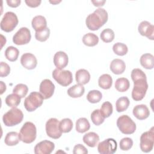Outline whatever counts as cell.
Returning <instances> with one entry per match:
<instances>
[{"label":"cell","instance_id":"cell-35","mask_svg":"<svg viewBox=\"0 0 154 154\" xmlns=\"http://www.w3.org/2000/svg\"><path fill=\"white\" fill-rule=\"evenodd\" d=\"M100 37L103 42L105 43H109L114 40L115 34L111 29L106 28L101 32Z\"/></svg>","mask_w":154,"mask_h":154},{"label":"cell","instance_id":"cell-7","mask_svg":"<svg viewBox=\"0 0 154 154\" xmlns=\"http://www.w3.org/2000/svg\"><path fill=\"white\" fill-rule=\"evenodd\" d=\"M18 22L16 14L13 12L8 11L5 13L1 21V28L5 32H11L16 28Z\"/></svg>","mask_w":154,"mask_h":154},{"label":"cell","instance_id":"cell-18","mask_svg":"<svg viewBox=\"0 0 154 154\" xmlns=\"http://www.w3.org/2000/svg\"><path fill=\"white\" fill-rule=\"evenodd\" d=\"M134 116L138 120H142L147 119L150 115L149 108L146 105L141 104L136 105L132 111Z\"/></svg>","mask_w":154,"mask_h":154},{"label":"cell","instance_id":"cell-47","mask_svg":"<svg viewBox=\"0 0 154 154\" xmlns=\"http://www.w3.org/2000/svg\"><path fill=\"white\" fill-rule=\"evenodd\" d=\"M105 2V1H91V2L94 4V6L96 7L103 6Z\"/></svg>","mask_w":154,"mask_h":154},{"label":"cell","instance_id":"cell-42","mask_svg":"<svg viewBox=\"0 0 154 154\" xmlns=\"http://www.w3.org/2000/svg\"><path fill=\"white\" fill-rule=\"evenodd\" d=\"M133 145V141L131 138L125 137L122 138L120 141V148L122 150H129Z\"/></svg>","mask_w":154,"mask_h":154},{"label":"cell","instance_id":"cell-21","mask_svg":"<svg viewBox=\"0 0 154 154\" xmlns=\"http://www.w3.org/2000/svg\"><path fill=\"white\" fill-rule=\"evenodd\" d=\"M82 139L84 143H85L88 146L94 147L96 146L99 141V137L96 133L90 132L85 134Z\"/></svg>","mask_w":154,"mask_h":154},{"label":"cell","instance_id":"cell-4","mask_svg":"<svg viewBox=\"0 0 154 154\" xmlns=\"http://www.w3.org/2000/svg\"><path fill=\"white\" fill-rule=\"evenodd\" d=\"M117 126L120 132L124 134H132L136 130L135 122L127 115H122L118 118Z\"/></svg>","mask_w":154,"mask_h":154},{"label":"cell","instance_id":"cell-16","mask_svg":"<svg viewBox=\"0 0 154 154\" xmlns=\"http://www.w3.org/2000/svg\"><path fill=\"white\" fill-rule=\"evenodd\" d=\"M20 63L23 67L28 70L35 68L37 64V60L35 55L31 53H25L20 58Z\"/></svg>","mask_w":154,"mask_h":154},{"label":"cell","instance_id":"cell-11","mask_svg":"<svg viewBox=\"0 0 154 154\" xmlns=\"http://www.w3.org/2000/svg\"><path fill=\"white\" fill-rule=\"evenodd\" d=\"M31 38L30 30L26 27H22L13 35V42L17 45H23L28 43Z\"/></svg>","mask_w":154,"mask_h":154},{"label":"cell","instance_id":"cell-38","mask_svg":"<svg viewBox=\"0 0 154 154\" xmlns=\"http://www.w3.org/2000/svg\"><path fill=\"white\" fill-rule=\"evenodd\" d=\"M28 88L27 85L23 84H19L16 85L13 90V93L18 95L20 98L24 97L28 93Z\"/></svg>","mask_w":154,"mask_h":154},{"label":"cell","instance_id":"cell-8","mask_svg":"<svg viewBox=\"0 0 154 154\" xmlns=\"http://www.w3.org/2000/svg\"><path fill=\"white\" fill-rule=\"evenodd\" d=\"M154 130L152 127L149 131L143 133L140 137V149L145 153L150 152L153 147Z\"/></svg>","mask_w":154,"mask_h":154},{"label":"cell","instance_id":"cell-17","mask_svg":"<svg viewBox=\"0 0 154 154\" xmlns=\"http://www.w3.org/2000/svg\"><path fill=\"white\" fill-rule=\"evenodd\" d=\"M69 58L67 55L63 51L56 52L54 57V63L57 69L62 70L68 64Z\"/></svg>","mask_w":154,"mask_h":154},{"label":"cell","instance_id":"cell-27","mask_svg":"<svg viewBox=\"0 0 154 154\" xmlns=\"http://www.w3.org/2000/svg\"><path fill=\"white\" fill-rule=\"evenodd\" d=\"M19 135L16 132H10L5 137L4 142L8 146H13L17 144L20 141Z\"/></svg>","mask_w":154,"mask_h":154},{"label":"cell","instance_id":"cell-44","mask_svg":"<svg viewBox=\"0 0 154 154\" xmlns=\"http://www.w3.org/2000/svg\"><path fill=\"white\" fill-rule=\"evenodd\" d=\"M73 153L74 154H86L88 153V150L85 146L81 144H78L74 146Z\"/></svg>","mask_w":154,"mask_h":154},{"label":"cell","instance_id":"cell-41","mask_svg":"<svg viewBox=\"0 0 154 154\" xmlns=\"http://www.w3.org/2000/svg\"><path fill=\"white\" fill-rule=\"evenodd\" d=\"M131 76L134 82L141 79H147L144 72L140 69H133L131 72Z\"/></svg>","mask_w":154,"mask_h":154},{"label":"cell","instance_id":"cell-34","mask_svg":"<svg viewBox=\"0 0 154 154\" xmlns=\"http://www.w3.org/2000/svg\"><path fill=\"white\" fill-rule=\"evenodd\" d=\"M59 128L60 131L63 133L69 132L73 128V122L69 118L64 119L60 122Z\"/></svg>","mask_w":154,"mask_h":154},{"label":"cell","instance_id":"cell-25","mask_svg":"<svg viewBox=\"0 0 154 154\" xmlns=\"http://www.w3.org/2000/svg\"><path fill=\"white\" fill-rule=\"evenodd\" d=\"M98 84L99 87L103 89H109L112 84V77L109 74L102 75L98 79Z\"/></svg>","mask_w":154,"mask_h":154},{"label":"cell","instance_id":"cell-1","mask_svg":"<svg viewBox=\"0 0 154 154\" xmlns=\"http://www.w3.org/2000/svg\"><path fill=\"white\" fill-rule=\"evenodd\" d=\"M108 17L107 11L103 8H99L88 15L85 20L86 25L90 30H97L107 22Z\"/></svg>","mask_w":154,"mask_h":154},{"label":"cell","instance_id":"cell-28","mask_svg":"<svg viewBox=\"0 0 154 154\" xmlns=\"http://www.w3.org/2000/svg\"><path fill=\"white\" fill-rule=\"evenodd\" d=\"M82 42L87 46H94L98 43L99 37L93 33L88 32L83 36Z\"/></svg>","mask_w":154,"mask_h":154},{"label":"cell","instance_id":"cell-48","mask_svg":"<svg viewBox=\"0 0 154 154\" xmlns=\"http://www.w3.org/2000/svg\"><path fill=\"white\" fill-rule=\"evenodd\" d=\"M1 82V94H2L6 90V85L3 82V81H0Z\"/></svg>","mask_w":154,"mask_h":154},{"label":"cell","instance_id":"cell-33","mask_svg":"<svg viewBox=\"0 0 154 154\" xmlns=\"http://www.w3.org/2000/svg\"><path fill=\"white\" fill-rule=\"evenodd\" d=\"M102 94L101 92L96 90L90 91L87 95V99L88 101L92 103H96L99 102L102 99Z\"/></svg>","mask_w":154,"mask_h":154},{"label":"cell","instance_id":"cell-12","mask_svg":"<svg viewBox=\"0 0 154 154\" xmlns=\"http://www.w3.org/2000/svg\"><path fill=\"white\" fill-rule=\"evenodd\" d=\"M117 149V141L113 138H108L98 144L97 150L100 154H112Z\"/></svg>","mask_w":154,"mask_h":154},{"label":"cell","instance_id":"cell-43","mask_svg":"<svg viewBox=\"0 0 154 154\" xmlns=\"http://www.w3.org/2000/svg\"><path fill=\"white\" fill-rule=\"evenodd\" d=\"M10 72V67L8 64L3 61L1 62V68H0V76L5 77Z\"/></svg>","mask_w":154,"mask_h":154},{"label":"cell","instance_id":"cell-20","mask_svg":"<svg viewBox=\"0 0 154 154\" xmlns=\"http://www.w3.org/2000/svg\"><path fill=\"white\" fill-rule=\"evenodd\" d=\"M109 68L113 73L120 75L123 73L125 70L126 64L122 60L116 58L111 61Z\"/></svg>","mask_w":154,"mask_h":154},{"label":"cell","instance_id":"cell-10","mask_svg":"<svg viewBox=\"0 0 154 154\" xmlns=\"http://www.w3.org/2000/svg\"><path fill=\"white\" fill-rule=\"evenodd\" d=\"M59 121L55 118L49 119L46 123V132L47 135L54 139L59 138L62 132L59 128Z\"/></svg>","mask_w":154,"mask_h":154},{"label":"cell","instance_id":"cell-24","mask_svg":"<svg viewBox=\"0 0 154 154\" xmlns=\"http://www.w3.org/2000/svg\"><path fill=\"white\" fill-rule=\"evenodd\" d=\"M85 92V88L83 85L76 84L70 87L67 90V94L69 96L73 98L81 97Z\"/></svg>","mask_w":154,"mask_h":154},{"label":"cell","instance_id":"cell-36","mask_svg":"<svg viewBox=\"0 0 154 154\" xmlns=\"http://www.w3.org/2000/svg\"><path fill=\"white\" fill-rule=\"evenodd\" d=\"M105 117L101 114L100 109H95L91 114V119L92 122L96 126L101 125L105 120Z\"/></svg>","mask_w":154,"mask_h":154},{"label":"cell","instance_id":"cell-19","mask_svg":"<svg viewBox=\"0 0 154 154\" xmlns=\"http://www.w3.org/2000/svg\"><path fill=\"white\" fill-rule=\"evenodd\" d=\"M31 24L35 32L41 31L47 28V22L46 18L41 15L35 16L32 20Z\"/></svg>","mask_w":154,"mask_h":154},{"label":"cell","instance_id":"cell-14","mask_svg":"<svg viewBox=\"0 0 154 154\" xmlns=\"http://www.w3.org/2000/svg\"><path fill=\"white\" fill-rule=\"evenodd\" d=\"M55 144L49 140H43L37 143L34 147L35 154H50L54 150Z\"/></svg>","mask_w":154,"mask_h":154},{"label":"cell","instance_id":"cell-22","mask_svg":"<svg viewBox=\"0 0 154 154\" xmlns=\"http://www.w3.org/2000/svg\"><path fill=\"white\" fill-rule=\"evenodd\" d=\"M75 79L78 84L84 85L89 82L90 79V74L85 69H79L76 72Z\"/></svg>","mask_w":154,"mask_h":154},{"label":"cell","instance_id":"cell-37","mask_svg":"<svg viewBox=\"0 0 154 154\" xmlns=\"http://www.w3.org/2000/svg\"><path fill=\"white\" fill-rule=\"evenodd\" d=\"M112 50L116 54L120 56H123L127 54L128 48L125 44L118 42L113 45Z\"/></svg>","mask_w":154,"mask_h":154},{"label":"cell","instance_id":"cell-30","mask_svg":"<svg viewBox=\"0 0 154 154\" xmlns=\"http://www.w3.org/2000/svg\"><path fill=\"white\" fill-rule=\"evenodd\" d=\"M19 54V50L12 46H8L5 51V56L10 61H15L17 60Z\"/></svg>","mask_w":154,"mask_h":154},{"label":"cell","instance_id":"cell-40","mask_svg":"<svg viewBox=\"0 0 154 154\" xmlns=\"http://www.w3.org/2000/svg\"><path fill=\"white\" fill-rule=\"evenodd\" d=\"M50 35V29L49 28H46L45 29L39 31L35 32V37L36 40L40 42H45L49 37Z\"/></svg>","mask_w":154,"mask_h":154},{"label":"cell","instance_id":"cell-46","mask_svg":"<svg viewBox=\"0 0 154 154\" xmlns=\"http://www.w3.org/2000/svg\"><path fill=\"white\" fill-rule=\"evenodd\" d=\"M21 2L20 0H7V3L11 7H17Z\"/></svg>","mask_w":154,"mask_h":154},{"label":"cell","instance_id":"cell-6","mask_svg":"<svg viewBox=\"0 0 154 154\" xmlns=\"http://www.w3.org/2000/svg\"><path fill=\"white\" fill-rule=\"evenodd\" d=\"M148 89L147 79H141L134 82V88L132 91V97L135 101L142 100Z\"/></svg>","mask_w":154,"mask_h":154},{"label":"cell","instance_id":"cell-26","mask_svg":"<svg viewBox=\"0 0 154 154\" xmlns=\"http://www.w3.org/2000/svg\"><path fill=\"white\" fill-rule=\"evenodd\" d=\"M90 128V123L86 118H79L76 122V130L79 133H84L87 132L89 130Z\"/></svg>","mask_w":154,"mask_h":154},{"label":"cell","instance_id":"cell-23","mask_svg":"<svg viewBox=\"0 0 154 154\" xmlns=\"http://www.w3.org/2000/svg\"><path fill=\"white\" fill-rule=\"evenodd\" d=\"M141 65L146 69H152L154 66V57L153 55L147 53L143 54L140 60Z\"/></svg>","mask_w":154,"mask_h":154},{"label":"cell","instance_id":"cell-5","mask_svg":"<svg viewBox=\"0 0 154 154\" xmlns=\"http://www.w3.org/2000/svg\"><path fill=\"white\" fill-rule=\"evenodd\" d=\"M43 97L40 93L33 91L24 100V106L28 112H32L40 107L43 102Z\"/></svg>","mask_w":154,"mask_h":154},{"label":"cell","instance_id":"cell-29","mask_svg":"<svg viewBox=\"0 0 154 154\" xmlns=\"http://www.w3.org/2000/svg\"><path fill=\"white\" fill-rule=\"evenodd\" d=\"M130 87L129 80L125 78H119L115 82L116 89L120 92H125L127 91Z\"/></svg>","mask_w":154,"mask_h":154},{"label":"cell","instance_id":"cell-3","mask_svg":"<svg viewBox=\"0 0 154 154\" xmlns=\"http://www.w3.org/2000/svg\"><path fill=\"white\" fill-rule=\"evenodd\" d=\"M23 118L22 111L16 107H14L4 114L2 120L5 126H13L22 122Z\"/></svg>","mask_w":154,"mask_h":154},{"label":"cell","instance_id":"cell-39","mask_svg":"<svg viewBox=\"0 0 154 154\" xmlns=\"http://www.w3.org/2000/svg\"><path fill=\"white\" fill-rule=\"evenodd\" d=\"M112 105L109 102H105L102 103L100 111L105 118L109 117L112 113Z\"/></svg>","mask_w":154,"mask_h":154},{"label":"cell","instance_id":"cell-15","mask_svg":"<svg viewBox=\"0 0 154 154\" xmlns=\"http://www.w3.org/2000/svg\"><path fill=\"white\" fill-rule=\"evenodd\" d=\"M138 32L143 36L147 37L149 39L153 40L154 26L147 21H142L138 25Z\"/></svg>","mask_w":154,"mask_h":154},{"label":"cell","instance_id":"cell-13","mask_svg":"<svg viewBox=\"0 0 154 154\" xmlns=\"http://www.w3.org/2000/svg\"><path fill=\"white\" fill-rule=\"evenodd\" d=\"M55 90V85L53 82L48 79H43L40 85V93L44 99H48L53 95Z\"/></svg>","mask_w":154,"mask_h":154},{"label":"cell","instance_id":"cell-49","mask_svg":"<svg viewBox=\"0 0 154 154\" xmlns=\"http://www.w3.org/2000/svg\"><path fill=\"white\" fill-rule=\"evenodd\" d=\"M49 2H50L51 3H52V4H58V3L60 2L61 1H49Z\"/></svg>","mask_w":154,"mask_h":154},{"label":"cell","instance_id":"cell-9","mask_svg":"<svg viewBox=\"0 0 154 154\" xmlns=\"http://www.w3.org/2000/svg\"><path fill=\"white\" fill-rule=\"evenodd\" d=\"M52 77L59 84L64 87L68 86L73 81L72 73L67 70L55 69L52 72Z\"/></svg>","mask_w":154,"mask_h":154},{"label":"cell","instance_id":"cell-45","mask_svg":"<svg viewBox=\"0 0 154 154\" xmlns=\"http://www.w3.org/2000/svg\"><path fill=\"white\" fill-rule=\"evenodd\" d=\"M25 2L28 6L34 8L38 7L42 1L41 0H25Z\"/></svg>","mask_w":154,"mask_h":154},{"label":"cell","instance_id":"cell-31","mask_svg":"<svg viewBox=\"0 0 154 154\" xmlns=\"http://www.w3.org/2000/svg\"><path fill=\"white\" fill-rule=\"evenodd\" d=\"M130 101L127 97H121L117 99L116 103V111L118 112L125 111L128 109Z\"/></svg>","mask_w":154,"mask_h":154},{"label":"cell","instance_id":"cell-2","mask_svg":"<svg viewBox=\"0 0 154 154\" xmlns=\"http://www.w3.org/2000/svg\"><path fill=\"white\" fill-rule=\"evenodd\" d=\"M19 135L20 140L22 142L27 144L31 143L36 138V127L32 122H26L21 128Z\"/></svg>","mask_w":154,"mask_h":154},{"label":"cell","instance_id":"cell-32","mask_svg":"<svg viewBox=\"0 0 154 154\" xmlns=\"http://www.w3.org/2000/svg\"><path fill=\"white\" fill-rule=\"evenodd\" d=\"M5 101L7 106L14 108L17 106L20 103V97L18 95L13 93L8 94L6 97Z\"/></svg>","mask_w":154,"mask_h":154}]
</instances>
